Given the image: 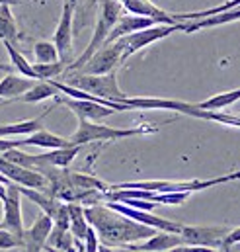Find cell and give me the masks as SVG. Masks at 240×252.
<instances>
[{"label": "cell", "instance_id": "cell-1", "mask_svg": "<svg viewBox=\"0 0 240 252\" xmlns=\"http://www.w3.org/2000/svg\"><path fill=\"white\" fill-rule=\"evenodd\" d=\"M84 213L88 223L96 229L100 243L108 249H123L125 245L145 241L158 231L112 209L106 201L96 205H84Z\"/></svg>", "mask_w": 240, "mask_h": 252}, {"label": "cell", "instance_id": "cell-2", "mask_svg": "<svg viewBox=\"0 0 240 252\" xmlns=\"http://www.w3.org/2000/svg\"><path fill=\"white\" fill-rule=\"evenodd\" d=\"M125 12V8L121 6L120 0H102L100 2V10H98V20H96V26H94V33H92V39H90V43H88V47L84 49V53L78 57V59H74L72 63L68 64L66 68H64V72H70V70H78L82 64L86 63L100 47H104L106 45V41H108V37H110V33H112V30H114V26L118 24V20H120V16ZM62 72V74H64Z\"/></svg>", "mask_w": 240, "mask_h": 252}, {"label": "cell", "instance_id": "cell-3", "mask_svg": "<svg viewBox=\"0 0 240 252\" xmlns=\"http://www.w3.org/2000/svg\"><path fill=\"white\" fill-rule=\"evenodd\" d=\"M158 133V127L143 124L139 127H110L104 124H92V120L78 118V129L68 137L70 145H88V143H98V141H118V139H127L133 135H150Z\"/></svg>", "mask_w": 240, "mask_h": 252}, {"label": "cell", "instance_id": "cell-4", "mask_svg": "<svg viewBox=\"0 0 240 252\" xmlns=\"http://www.w3.org/2000/svg\"><path fill=\"white\" fill-rule=\"evenodd\" d=\"M64 82L74 86V88H80L84 92H90L102 100H108V102H123L127 96L125 92L120 88L118 84V72H108V74H86V72H80V70H70V72H64Z\"/></svg>", "mask_w": 240, "mask_h": 252}, {"label": "cell", "instance_id": "cell-5", "mask_svg": "<svg viewBox=\"0 0 240 252\" xmlns=\"http://www.w3.org/2000/svg\"><path fill=\"white\" fill-rule=\"evenodd\" d=\"M233 180H240V170L231 172L227 176H219V178H211V180H141V182H121V184H112L110 189L116 188H141V189H150V191H201L217 184H225V182H233Z\"/></svg>", "mask_w": 240, "mask_h": 252}, {"label": "cell", "instance_id": "cell-6", "mask_svg": "<svg viewBox=\"0 0 240 252\" xmlns=\"http://www.w3.org/2000/svg\"><path fill=\"white\" fill-rule=\"evenodd\" d=\"M183 28H185V22H180V24H156V26H150V28H145V30H139V32L123 35V37H120L121 45H123V61H127L131 55H135L137 51L145 49L147 45L172 35L178 30L183 32Z\"/></svg>", "mask_w": 240, "mask_h": 252}, {"label": "cell", "instance_id": "cell-7", "mask_svg": "<svg viewBox=\"0 0 240 252\" xmlns=\"http://www.w3.org/2000/svg\"><path fill=\"white\" fill-rule=\"evenodd\" d=\"M229 233L231 227H223V225H211V227L181 225L180 231L183 247H205V249H221V251H225V241Z\"/></svg>", "mask_w": 240, "mask_h": 252}, {"label": "cell", "instance_id": "cell-8", "mask_svg": "<svg viewBox=\"0 0 240 252\" xmlns=\"http://www.w3.org/2000/svg\"><path fill=\"white\" fill-rule=\"evenodd\" d=\"M123 63H125L123 61V45L120 39H116V41L100 47L78 70L86 72V74H108V72L118 70Z\"/></svg>", "mask_w": 240, "mask_h": 252}, {"label": "cell", "instance_id": "cell-9", "mask_svg": "<svg viewBox=\"0 0 240 252\" xmlns=\"http://www.w3.org/2000/svg\"><path fill=\"white\" fill-rule=\"evenodd\" d=\"M74 8L68 0H64L62 4V12H60V20L57 24V30L53 33V41L59 49L60 61H64L66 66L74 61V35H72V14Z\"/></svg>", "mask_w": 240, "mask_h": 252}, {"label": "cell", "instance_id": "cell-10", "mask_svg": "<svg viewBox=\"0 0 240 252\" xmlns=\"http://www.w3.org/2000/svg\"><path fill=\"white\" fill-rule=\"evenodd\" d=\"M0 172L4 176H8L12 182L20 184V186H30V188H37L43 189V191H49L51 193V184L49 180L35 168H28L24 164H18V162H12L8 158H4L0 155Z\"/></svg>", "mask_w": 240, "mask_h": 252}, {"label": "cell", "instance_id": "cell-11", "mask_svg": "<svg viewBox=\"0 0 240 252\" xmlns=\"http://www.w3.org/2000/svg\"><path fill=\"white\" fill-rule=\"evenodd\" d=\"M22 191L16 182H10L6 195L2 199V219H0V227L14 231L18 235L24 233V221H22Z\"/></svg>", "mask_w": 240, "mask_h": 252}, {"label": "cell", "instance_id": "cell-12", "mask_svg": "<svg viewBox=\"0 0 240 252\" xmlns=\"http://www.w3.org/2000/svg\"><path fill=\"white\" fill-rule=\"evenodd\" d=\"M57 104H64L70 108L72 114H76V118H84V120H92V122H100L106 120L114 114H118L116 108H112L110 104L104 102H94V100H82V98H55Z\"/></svg>", "mask_w": 240, "mask_h": 252}, {"label": "cell", "instance_id": "cell-13", "mask_svg": "<svg viewBox=\"0 0 240 252\" xmlns=\"http://www.w3.org/2000/svg\"><path fill=\"white\" fill-rule=\"evenodd\" d=\"M178 247H183V239L180 233L172 231H156L152 237L139 241V243H129L123 247V251L135 252H156V251H174Z\"/></svg>", "mask_w": 240, "mask_h": 252}, {"label": "cell", "instance_id": "cell-14", "mask_svg": "<svg viewBox=\"0 0 240 252\" xmlns=\"http://www.w3.org/2000/svg\"><path fill=\"white\" fill-rule=\"evenodd\" d=\"M53 229V219L51 215H47L45 211L39 213V217L33 221V225L30 229H24L22 233V241H24V251L37 252L45 251L49 233Z\"/></svg>", "mask_w": 240, "mask_h": 252}, {"label": "cell", "instance_id": "cell-15", "mask_svg": "<svg viewBox=\"0 0 240 252\" xmlns=\"http://www.w3.org/2000/svg\"><path fill=\"white\" fill-rule=\"evenodd\" d=\"M120 2H121V6L125 8V12L154 18L158 24H180L178 18H176V14L158 8V6L152 4L150 0H120Z\"/></svg>", "mask_w": 240, "mask_h": 252}, {"label": "cell", "instance_id": "cell-16", "mask_svg": "<svg viewBox=\"0 0 240 252\" xmlns=\"http://www.w3.org/2000/svg\"><path fill=\"white\" fill-rule=\"evenodd\" d=\"M158 22L154 18H149V16H139V14H131V12H123L118 20V24L114 26L110 37L106 43H112L116 39H120L127 33H133V32H139V30H145V28H150V26H156Z\"/></svg>", "mask_w": 240, "mask_h": 252}, {"label": "cell", "instance_id": "cell-17", "mask_svg": "<svg viewBox=\"0 0 240 252\" xmlns=\"http://www.w3.org/2000/svg\"><path fill=\"white\" fill-rule=\"evenodd\" d=\"M37 82V78H30V76H20V74H6L0 80V98L2 100H18L22 94H26L33 84Z\"/></svg>", "mask_w": 240, "mask_h": 252}, {"label": "cell", "instance_id": "cell-18", "mask_svg": "<svg viewBox=\"0 0 240 252\" xmlns=\"http://www.w3.org/2000/svg\"><path fill=\"white\" fill-rule=\"evenodd\" d=\"M55 106H47V110L43 114H39L37 118L33 120H24V122H14V124H6V126H0V137H28L39 129H43V120L47 114H51Z\"/></svg>", "mask_w": 240, "mask_h": 252}, {"label": "cell", "instance_id": "cell-19", "mask_svg": "<svg viewBox=\"0 0 240 252\" xmlns=\"http://www.w3.org/2000/svg\"><path fill=\"white\" fill-rule=\"evenodd\" d=\"M22 147H43V149H60V147H72L68 137H60L55 135L47 129H39L31 135H28V139H22Z\"/></svg>", "mask_w": 240, "mask_h": 252}, {"label": "cell", "instance_id": "cell-20", "mask_svg": "<svg viewBox=\"0 0 240 252\" xmlns=\"http://www.w3.org/2000/svg\"><path fill=\"white\" fill-rule=\"evenodd\" d=\"M237 20H240V6H239V8L229 10V12H221V14H215V16L201 18V20H191V22H185L183 32H185V33H193V32L203 30V28H215V26L231 24V22H237Z\"/></svg>", "mask_w": 240, "mask_h": 252}, {"label": "cell", "instance_id": "cell-21", "mask_svg": "<svg viewBox=\"0 0 240 252\" xmlns=\"http://www.w3.org/2000/svg\"><path fill=\"white\" fill-rule=\"evenodd\" d=\"M0 41L12 43L16 47H20V41H22V35H20V30L16 26L10 4H0Z\"/></svg>", "mask_w": 240, "mask_h": 252}, {"label": "cell", "instance_id": "cell-22", "mask_svg": "<svg viewBox=\"0 0 240 252\" xmlns=\"http://www.w3.org/2000/svg\"><path fill=\"white\" fill-rule=\"evenodd\" d=\"M60 94V90L55 86L53 80H37L26 94H22L18 100L26 102V104H39L47 98H57Z\"/></svg>", "mask_w": 240, "mask_h": 252}, {"label": "cell", "instance_id": "cell-23", "mask_svg": "<svg viewBox=\"0 0 240 252\" xmlns=\"http://www.w3.org/2000/svg\"><path fill=\"white\" fill-rule=\"evenodd\" d=\"M68 203V213H70V233L84 241L86 237V231H88V219H86V213H84V205L80 201H66Z\"/></svg>", "mask_w": 240, "mask_h": 252}, {"label": "cell", "instance_id": "cell-24", "mask_svg": "<svg viewBox=\"0 0 240 252\" xmlns=\"http://www.w3.org/2000/svg\"><path fill=\"white\" fill-rule=\"evenodd\" d=\"M45 251H74V235L70 233V229H64L53 223Z\"/></svg>", "mask_w": 240, "mask_h": 252}, {"label": "cell", "instance_id": "cell-25", "mask_svg": "<svg viewBox=\"0 0 240 252\" xmlns=\"http://www.w3.org/2000/svg\"><path fill=\"white\" fill-rule=\"evenodd\" d=\"M6 51H8V57H10V63H12V68H16L20 74L24 76H30V78H37L35 70H33V64L26 59V55L20 51V47L12 45V43H4ZM39 80V78H37Z\"/></svg>", "mask_w": 240, "mask_h": 252}, {"label": "cell", "instance_id": "cell-26", "mask_svg": "<svg viewBox=\"0 0 240 252\" xmlns=\"http://www.w3.org/2000/svg\"><path fill=\"white\" fill-rule=\"evenodd\" d=\"M239 100H240V88H237V90H229V92L211 96L205 102H199V108H203V110H225V108L233 106Z\"/></svg>", "mask_w": 240, "mask_h": 252}, {"label": "cell", "instance_id": "cell-27", "mask_svg": "<svg viewBox=\"0 0 240 252\" xmlns=\"http://www.w3.org/2000/svg\"><path fill=\"white\" fill-rule=\"evenodd\" d=\"M240 0H229L225 4H219V6H213V8H207V10H199V12H187V14H176L178 22H191V20H201V18H207V16H215V14H221V12H229L233 8H239Z\"/></svg>", "mask_w": 240, "mask_h": 252}, {"label": "cell", "instance_id": "cell-28", "mask_svg": "<svg viewBox=\"0 0 240 252\" xmlns=\"http://www.w3.org/2000/svg\"><path fill=\"white\" fill-rule=\"evenodd\" d=\"M33 57L37 63H55L60 61L59 49L55 41H35L33 43Z\"/></svg>", "mask_w": 240, "mask_h": 252}, {"label": "cell", "instance_id": "cell-29", "mask_svg": "<svg viewBox=\"0 0 240 252\" xmlns=\"http://www.w3.org/2000/svg\"><path fill=\"white\" fill-rule=\"evenodd\" d=\"M66 68V63L64 61H55V63H33V70L37 74L39 80H53L57 76H62Z\"/></svg>", "mask_w": 240, "mask_h": 252}, {"label": "cell", "instance_id": "cell-30", "mask_svg": "<svg viewBox=\"0 0 240 252\" xmlns=\"http://www.w3.org/2000/svg\"><path fill=\"white\" fill-rule=\"evenodd\" d=\"M8 249H24L22 235L0 227V251H8Z\"/></svg>", "mask_w": 240, "mask_h": 252}, {"label": "cell", "instance_id": "cell-31", "mask_svg": "<svg viewBox=\"0 0 240 252\" xmlns=\"http://www.w3.org/2000/svg\"><path fill=\"white\" fill-rule=\"evenodd\" d=\"M100 237L96 233V229L92 225H88V231H86V237H84V249L86 252H96L100 251Z\"/></svg>", "mask_w": 240, "mask_h": 252}, {"label": "cell", "instance_id": "cell-32", "mask_svg": "<svg viewBox=\"0 0 240 252\" xmlns=\"http://www.w3.org/2000/svg\"><path fill=\"white\" fill-rule=\"evenodd\" d=\"M10 149H22V139H8L0 137V155H4Z\"/></svg>", "mask_w": 240, "mask_h": 252}, {"label": "cell", "instance_id": "cell-33", "mask_svg": "<svg viewBox=\"0 0 240 252\" xmlns=\"http://www.w3.org/2000/svg\"><path fill=\"white\" fill-rule=\"evenodd\" d=\"M240 243V227L237 229H231V233L227 235V241H225V251H229L233 245Z\"/></svg>", "mask_w": 240, "mask_h": 252}, {"label": "cell", "instance_id": "cell-34", "mask_svg": "<svg viewBox=\"0 0 240 252\" xmlns=\"http://www.w3.org/2000/svg\"><path fill=\"white\" fill-rule=\"evenodd\" d=\"M0 4H10V6H16V4H22V0H0Z\"/></svg>", "mask_w": 240, "mask_h": 252}, {"label": "cell", "instance_id": "cell-35", "mask_svg": "<svg viewBox=\"0 0 240 252\" xmlns=\"http://www.w3.org/2000/svg\"><path fill=\"white\" fill-rule=\"evenodd\" d=\"M4 104H8V100H2V98H0V108H2Z\"/></svg>", "mask_w": 240, "mask_h": 252}, {"label": "cell", "instance_id": "cell-36", "mask_svg": "<svg viewBox=\"0 0 240 252\" xmlns=\"http://www.w3.org/2000/svg\"><path fill=\"white\" fill-rule=\"evenodd\" d=\"M68 2H70L72 6H76V4H78V0H68Z\"/></svg>", "mask_w": 240, "mask_h": 252}]
</instances>
